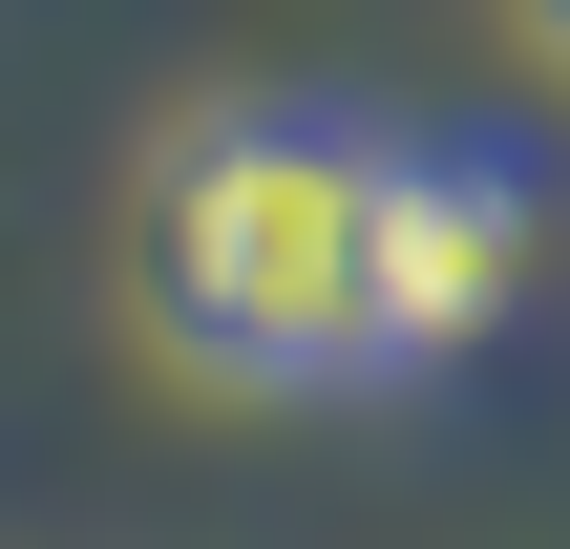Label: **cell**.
<instances>
[{
  "mask_svg": "<svg viewBox=\"0 0 570 549\" xmlns=\"http://www.w3.org/2000/svg\"><path fill=\"white\" fill-rule=\"evenodd\" d=\"M529 42H550V63H570V0H529Z\"/></svg>",
  "mask_w": 570,
  "mask_h": 549,
  "instance_id": "3",
  "label": "cell"
},
{
  "mask_svg": "<svg viewBox=\"0 0 570 549\" xmlns=\"http://www.w3.org/2000/svg\"><path fill=\"white\" fill-rule=\"evenodd\" d=\"M381 190H402V127H360V106H296V85L190 106L169 169H148V317H169V360L233 381V402L381 381Z\"/></svg>",
  "mask_w": 570,
  "mask_h": 549,
  "instance_id": "1",
  "label": "cell"
},
{
  "mask_svg": "<svg viewBox=\"0 0 570 549\" xmlns=\"http://www.w3.org/2000/svg\"><path fill=\"white\" fill-rule=\"evenodd\" d=\"M529 296V169L465 148V127H402V190H381V381H444L465 339H508Z\"/></svg>",
  "mask_w": 570,
  "mask_h": 549,
  "instance_id": "2",
  "label": "cell"
}]
</instances>
